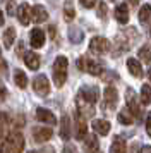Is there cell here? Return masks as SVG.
<instances>
[{
    "mask_svg": "<svg viewBox=\"0 0 151 153\" xmlns=\"http://www.w3.org/2000/svg\"><path fill=\"white\" fill-rule=\"evenodd\" d=\"M103 98H105V107L107 108H115L117 102H118V93H117V90L113 86H107Z\"/></svg>",
    "mask_w": 151,
    "mask_h": 153,
    "instance_id": "cell-12",
    "label": "cell"
},
{
    "mask_svg": "<svg viewBox=\"0 0 151 153\" xmlns=\"http://www.w3.org/2000/svg\"><path fill=\"white\" fill-rule=\"evenodd\" d=\"M4 24V14H2V10H0V26Z\"/></svg>",
    "mask_w": 151,
    "mask_h": 153,
    "instance_id": "cell-37",
    "label": "cell"
},
{
    "mask_svg": "<svg viewBox=\"0 0 151 153\" xmlns=\"http://www.w3.org/2000/svg\"><path fill=\"white\" fill-rule=\"evenodd\" d=\"M14 83L17 84L19 88H26L27 86V76L22 72V71L17 69L16 72H14Z\"/></svg>",
    "mask_w": 151,
    "mask_h": 153,
    "instance_id": "cell-26",
    "label": "cell"
},
{
    "mask_svg": "<svg viewBox=\"0 0 151 153\" xmlns=\"http://www.w3.org/2000/svg\"><path fill=\"white\" fill-rule=\"evenodd\" d=\"M110 153H127V143L122 136H115L110 146Z\"/></svg>",
    "mask_w": 151,
    "mask_h": 153,
    "instance_id": "cell-19",
    "label": "cell"
},
{
    "mask_svg": "<svg viewBox=\"0 0 151 153\" xmlns=\"http://www.w3.org/2000/svg\"><path fill=\"white\" fill-rule=\"evenodd\" d=\"M139 57H141V60L143 62H151V43H146V45H143L141 47V50H139Z\"/></svg>",
    "mask_w": 151,
    "mask_h": 153,
    "instance_id": "cell-28",
    "label": "cell"
},
{
    "mask_svg": "<svg viewBox=\"0 0 151 153\" xmlns=\"http://www.w3.org/2000/svg\"><path fill=\"white\" fill-rule=\"evenodd\" d=\"M91 127H93L95 134H98V136H107L110 132V122L105 120V119H96V120H93L91 122Z\"/></svg>",
    "mask_w": 151,
    "mask_h": 153,
    "instance_id": "cell-15",
    "label": "cell"
},
{
    "mask_svg": "<svg viewBox=\"0 0 151 153\" xmlns=\"http://www.w3.org/2000/svg\"><path fill=\"white\" fill-rule=\"evenodd\" d=\"M33 90L40 97H47L48 93H50V81L47 79L45 74H38L33 79Z\"/></svg>",
    "mask_w": 151,
    "mask_h": 153,
    "instance_id": "cell-5",
    "label": "cell"
},
{
    "mask_svg": "<svg viewBox=\"0 0 151 153\" xmlns=\"http://www.w3.org/2000/svg\"><path fill=\"white\" fill-rule=\"evenodd\" d=\"M76 17V9L72 2H65L64 4V19L65 21H72Z\"/></svg>",
    "mask_w": 151,
    "mask_h": 153,
    "instance_id": "cell-25",
    "label": "cell"
},
{
    "mask_svg": "<svg viewBox=\"0 0 151 153\" xmlns=\"http://www.w3.org/2000/svg\"><path fill=\"white\" fill-rule=\"evenodd\" d=\"M5 93H7V90H5V86L0 83V97L2 98H5Z\"/></svg>",
    "mask_w": 151,
    "mask_h": 153,
    "instance_id": "cell-34",
    "label": "cell"
},
{
    "mask_svg": "<svg viewBox=\"0 0 151 153\" xmlns=\"http://www.w3.org/2000/svg\"><path fill=\"white\" fill-rule=\"evenodd\" d=\"M5 71H7V62L2 60V62H0V72H5Z\"/></svg>",
    "mask_w": 151,
    "mask_h": 153,
    "instance_id": "cell-35",
    "label": "cell"
},
{
    "mask_svg": "<svg viewBox=\"0 0 151 153\" xmlns=\"http://www.w3.org/2000/svg\"><path fill=\"white\" fill-rule=\"evenodd\" d=\"M113 16H115V19L118 24H127L129 22V9L125 4H118L113 10Z\"/></svg>",
    "mask_w": 151,
    "mask_h": 153,
    "instance_id": "cell-16",
    "label": "cell"
},
{
    "mask_svg": "<svg viewBox=\"0 0 151 153\" xmlns=\"http://www.w3.org/2000/svg\"><path fill=\"white\" fill-rule=\"evenodd\" d=\"M14 42H16V29L7 28L5 33H4V45H5V48H12Z\"/></svg>",
    "mask_w": 151,
    "mask_h": 153,
    "instance_id": "cell-22",
    "label": "cell"
},
{
    "mask_svg": "<svg viewBox=\"0 0 151 153\" xmlns=\"http://www.w3.org/2000/svg\"><path fill=\"white\" fill-rule=\"evenodd\" d=\"M36 119H38L40 122H45V124H48V126L57 124V117H55L50 110H47V108H38V110H36Z\"/></svg>",
    "mask_w": 151,
    "mask_h": 153,
    "instance_id": "cell-17",
    "label": "cell"
},
{
    "mask_svg": "<svg viewBox=\"0 0 151 153\" xmlns=\"http://www.w3.org/2000/svg\"><path fill=\"white\" fill-rule=\"evenodd\" d=\"M64 153H77V150H76V146L67 145L65 148H64Z\"/></svg>",
    "mask_w": 151,
    "mask_h": 153,
    "instance_id": "cell-31",
    "label": "cell"
},
{
    "mask_svg": "<svg viewBox=\"0 0 151 153\" xmlns=\"http://www.w3.org/2000/svg\"><path fill=\"white\" fill-rule=\"evenodd\" d=\"M22 150H24V136L22 132L14 131L9 132V136L4 139L0 153H22Z\"/></svg>",
    "mask_w": 151,
    "mask_h": 153,
    "instance_id": "cell-1",
    "label": "cell"
},
{
    "mask_svg": "<svg viewBox=\"0 0 151 153\" xmlns=\"http://www.w3.org/2000/svg\"><path fill=\"white\" fill-rule=\"evenodd\" d=\"M137 17H139V22H148L150 21V17H151V5L150 4H143V5H141Z\"/></svg>",
    "mask_w": 151,
    "mask_h": 153,
    "instance_id": "cell-23",
    "label": "cell"
},
{
    "mask_svg": "<svg viewBox=\"0 0 151 153\" xmlns=\"http://www.w3.org/2000/svg\"><path fill=\"white\" fill-rule=\"evenodd\" d=\"M148 77H150V81H151V67H150V71H148Z\"/></svg>",
    "mask_w": 151,
    "mask_h": 153,
    "instance_id": "cell-38",
    "label": "cell"
},
{
    "mask_svg": "<svg viewBox=\"0 0 151 153\" xmlns=\"http://www.w3.org/2000/svg\"><path fill=\"white\" fill-rule=\"evenodd\" d=\"M29 153H38V152H29Z\"/></svg>",
    "mask_w": 151,
    "mask_h": 153,
    "instance_id": "cell-39",
    "label": "cell"
},
{
    "mask_svg": "<svg viewBox=\"0 0 151 153\" xmlns=\"http://www.w3.org/2000/svg\"><path fill=\"white\" fill-rule=\"evenodd\" d=\"M7 10H9V14H10V16H14V4H12V2H9V4H7Z\"/></svg>",
    "mask_w": 151,
    "mask_h": 153,
    "instance_id": "cell-33",
    "label": "cell"
},
{
    "mask_svg": "<svg viewBox=\"0 0 151 153\" xmlns=\"http://www.w3.org/2000/svg\"><path fill=\"white\" fill-rule=\"evenodd\" d=\"M98 7H100V17L105 19V17H107V12H108V10H107V4H105V2H100Z\"/></svg>",
    "mask_w": 151,
    "mask_h": 153,
    "instance_id": "cell-29",
    "label": "cell"
},
{
    "mask_svg": "<svg viewBox=\"0 0 151 153\" xmlns=\"http://www.w3.org/2000/svg\"><path fill=\"white\" fill-rule=\"evenodd\" d=\"M24 62H26V65L31 71L40 69V57L36 55L34 52H27L26 55H24Z\"/></svg>",
    "mask_w": 151,
    "mask_h": 153,
    "instance_id": "cell-21",
    "label": "cell"
},
{
    "mask_svg": "<svg viewBox=\"0 0 151 153\" xmlns=\"http://www.w3.org/2000/svg\"><path fill=\"white\" fill-rule=\"evenodd\" d=\"M125 103H127V108H129L130 115H132V117H139V114H141V108H139V100H137L136 91L132 90V88H127Z\"/></svg>",
    "mask_w": 151,
    "mask_h": 153,
    "instance_id": "cell-6",
    "label": "cell"
},
{
    "mask_svg": "<svg viewBox=\"0 0 151 153\" xmlns=\"http://www.w3.org/2000/svg\"><path fill=\"white\" fill-rule=\"evenodd\" d=\"M45 45V33L40 28H34L31 31V47L33 48H41Z\"/></svg>",
    "mask_w": 151,
    "mask_h": 153,
    "instance_id": "cell-18",
    "label": "cell"
},
{
    "mask_svg": "<svg viewBox=\"0 0 151 153\" xmlns=\"http://www.w3.org/2000/svg\"><path fill=\"white\" fill-rule=\"evenodd\" d=\"M48 19V12L45 10L43 5H33L31 7V21L36 22V24H41V22H45Z\"/></svg>",
    "mask_w": 151,
    "mask_h": 153,
    "instance_id": "cell-13",
    "label": "cell"
},
{
    "mask_svg": "<svg viewBox=\"0 0 151 153\" xmlns=\"http://www.w3.org/2000/svg\"><path fill=\"white\" fill-rule=\"evenodd\" d=\"M74 126H76V139L84 141V138L88 136V126H86V119L81 112L76 108L74 110Z\"/></svg>",
    "mask_w": 151,
    "mask_h": 153,
    "instance_id": "cell-4",
    "label": "cell"
},
{
    "mask_svg": "<svg viewBox=\"0 0 151 153\" xmlns=\"http://www.w3.org/2000/svg\"><path fill=\"white\" fill-rule=\"evenodd\" d=\"M79 100H84L89 105H95L96 100H98V88H95V86H84V88H81Z\"/></svg>",
    "mask_w": 151,
    "mask_h": 153,
    "instance_id": "cell-9",
    "label": "cell"
},
{
    "mask_svg": "<svg viewBox=\"0 0 151 153\" xmlns=\"http://www.w3.org/2000/svg\"><path fill=\"white\" fill-rule=\"evenodd\" d=\"M139 98H141V103L143 105H150L151 103V86L150 84H143Z\"/></svg>",
    "mask_w": 151,
    "mask_h": 153,
    "instance_id": "cell-24",
    "label": "cell"
},
{
    "mask_svg": "<svg viewBox=\"0 0 151 153\" xmlns=\"http://www.w3.org/2000/svg\"><path fill=\"white\" fill-rule=\"evenodd\" d=\"M0 57H2V50H0Z\"/></svg>",
    "mask_w": 151,
    "mask_h": 153,
    "instance_id": "cell-40",
    "label": "cell"
},
{
    "mask_svg": "<svg viewBox=\"0 0 151 153\" xmlns=\"http://www.w3.org/2000/svg\"><path fill=\"white\" fill-rule=\"evenodd\" d=\"M82 4V7H86V9H93L96 5V2H81Z\"/></svg>",
    "mask_w": 151,
    "mask_h": 153,
    "instance_id": "cell-32",
    "label": "cell"
},
{
    "mask_svg": "<svg viewBox=\"0 0 151 153\" xmlns=\"http://www.w3.org/2000/svg\"><path fill=\"white\" fill-rule=\"evenodd\" d=\"M127 69H129V72L132 74L134 77H143V67H141V62L137 60V59H127Z\"/></svg>",
    "mask_w": 151,
    "mask_h": 153,
    "instance_id": "cell-20",
    "label": "cell"
},
{
    "mask_svg": "<svg viewBox=\"0 0 151 153\" xmlns=\"http://www.w3.org/2000/svg\"><path fill=\"white\" fill-rule=\"evenodd\" d=\"M117 119H118V122H120V124H124V126H130L132 122H134V117L130 115V112H129V110H122V112H118Z\"/></svg>",
    "mask_w": 151,
    "mask_h": 153,
    "instance_id": "cell-27",
    "label": "cell"
},
{
    "mask_svg": "<svg viewBox=\"0 0 151 153\" xmlns=\"http://www.w3.org/2000/svg\"><path fill=\"white\" fill-rule=\"evenodd\" d=\"M112 50V43L103 38V36H95L91 42H89V52L96 53V55H103V53H108Z\"/></svg>",
    "mask_w": 151,
    "mask_h": 153,
    "instance_id": "cell-3",
    "label": "cell"
},
{
    "mask_svg": "<svg viewBox=\"0 0 151 153\" xmlns=\"http://www.w3.org/2000/svg\"><path fill=\"white\" fill-rule=\"evenodd\" d=\"M98 148H100V143H98L96 134H88L84 138V141H82V150H84V153H96Z\"/></svg>",
    "mask_w": 151,
    "mask_h": 153,
    "instance_id": "cell-14",
    "label": "cell"
},
{
    "mask_svg": "<svg viewBox=\"0 0 151 153\" xmlns=\"http://www.w3.org/2000/svg\"><path fill=\"white\" fill-rule=\"evenodd\" d=\"M79 69L81 71H86V72H89V74H93V76H98L100 72H101V65L96 62V60H93V59H79Z\"/></svg>",
    "mask_w": 151,
    "mask_h": 153,
    "instance_id": "cell-7",
    "label": "cell"
},
{
    "mask_svg": "<svg viewBox=\"0 0 151 153\" xmlns=\"http://www.w3.org/2000/svg\"><path fill=\"white\" fill-rule=\"evenodd\" d=\"M141 153H151V146H144Z\"/></svg>",
    "mask_w": 151,
    "mask_h": 153,
    "instance_id": "cell-36",
    "label": "cell"
},
{
    "mask_svg": "<svg viewBox=\"0 0 151 153\" xmlns=\"http://www.w3.org/2000/svg\"><path fill=\"white\" fill-rule=\"evenodd\" d=\"M146 132L148 136H151V112L146 115Z\"/></svg>",
    "mask_w": 151,
    "mask_h": 153,
    "instance_id": "cell-30",
    "label": "cell"
},
{
    "mask_svg": "<svg viewBox=\"0 0 151 153\" xmlns=\"http://www.w3.org/2000/svg\"><path fill=\"white\" fill-rule=\"evenodd\" d=\"M16 14H17V19H19L21 24H22V26H27L29 21H31V7H29V4H26V2L19 4Z\"/></svg>",
    "mask_w": 151,
    "mask_h": 153,
    "instance_id": "cell-10",
    "label": "cell"
},
{
    "mask_svg": "<svg viewBox=\"0 0 151 153\" xmlns=\"http://www.w3.org/2000/svg\"><path fill=\"white\" fill-rule=\"evenodd\" d=\"M53 136V131L50 127H45V126H36L33 127V138L36 143H47L50 141Z\"/></svg>",
    "mask_w": 151,
    "mask_h": 153,
    "instance_id": "cell-8",
    "label": "cell"
},
{
    "mask_svg": "<svg viewBox=\"0 0 151 153\" xmlns=\"http://www.w3.org/2000/svg\"><path fill=\"white\" fill-rule=\"evenodd\" d=\"M60 138L64 141H69L70 139V132H72V120L69 117L67 114H64L60 117Z\"/></svg>",
    "mask_w": 151,
    "mask_h": 153,
    "instance_id": "cell-11",
    "label": "cell"
},
{
    "mask_svg": "<svg viewBox=\"0 0 151 153\" xmlns=\"http://www.w3.org/2000/svg\"><path fill=\"white\" fill-rule=\"evenodd\" d=\"M67 67H69V60L65 57H57L53 62V83L57 88H62L65 81H67Z\"/></svg>",
    "mask_w": 151,
    "mask_h": 153,
    "instance_id": "cell-2",
    "label": "cell"
}]
</instances>
